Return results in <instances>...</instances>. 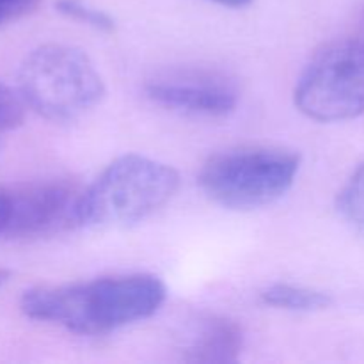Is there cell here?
<instances>
[{
	"instance_id": "obj_2",
	"label": "cell",
	"mask_w": 364,
	"mask_h": 364,
	"mask_svg": "<svg viewBox=\"0 0 364 364\" xmlns=\"http://www.w3.org/2000/svg\"><path fill=\"white\" fill-rule=\"evenodd\" d=\"M180 176L167 164L141 155L114 160L84 188L82 226L124 228L142 223L173 199Z\"/></svg>"
},
{
	"instance_id": "obj_4",
	"label": "cell",
	"mask_w": 364,
	"mask_h": 364,
	"mask_svg": "<svg viewBox=\"0 0 364 364\" xmlns=\"http://www.w3.org/2000/svg\"><path fill=\"white\" fill-rule=\"evenodd\" d=\"M301 156L281 148H238L206 160L199 183L210 199L230 210L272 205L294 185Z\"/></svg>"
},
{
	"instance_id": "obj_16",
	"label": "cell",
	"mask_w": 364,
	"mask_h": 364,
	"mask_svg": "<svg viewBox=\"0 0 364 364\" xmlns=\"http://www.w3.org/2000/svg\"><path fill=\"white\" fill-rule=\"evenodd\" d=\"M359 41L364 45V9L361 11V14H359V20H358V38Z\"/></svg>"
},
{
	"instance_id": "obj_13",
	"label": "cell",
	"mask_w": 364,
	"mask_h": 364,
	"mask_svg": "<svg viewBox=\"0 0 364 364\" xmlns=\"http://www.w3.org/2000/svg\"><path fill=\"white\" fill-rule=\"evenodd\" d=\"M39 6V0H0V27L21 20Z\"/></svg>"
},
{
	"instance_id": "obj_7",
	"label": "cell",
	"mask_w": 364,
	"mask_h": 364,
	"mask_svg": "<svg viewBox=\"0 0 364 364\" xmlns=\"http://www.w3.org/2000/svg\"><path fill=\"white\" fill-rule=\"evenodd\" d=\"M146 92L159 105L191 116L224 117L237 109V87L213 71L176 70L148 80Z\"/></svg>"
},
{
	"instance_id": "obj_17",
	"label": "cell",
	"mask_w": 364,
	"mask_h": 364,
	"mask_svg": "<svg viewBox=\"0 0 364 364\" xmlns=\"http://www.w3.org/2000/svg\"><path fill=\"white\" fill-rule=\"evenodd\" d=\"M7 279H9V272H7V270H0V287H2Z\"/></svg>"
},
{
	"instance_id": "obj_11",
	"label": "cell",
	"mask_w": 364,
	"mask_h": 364,
	"mask_svg": "<svg viewBox=\"0 0 364 364\" xmlns=\"http://www.w3.org/2000/svg\"><path fill=\"white\" fill-rule=\"evenodd\" d=\"M57 11L66 18L89 25L96 31L114 32V28H116V21L110 14L91 6L85 0H57Z\"/></svg>"
},
{
	"instance_id": "obj_3",
	"label": "cell",
	"mask_w": 364,
	"mask_h": 364,
	"mask_svg": "<svg viewBox=\"0 0 364 364\" xmlns=\"http://www.w3.org/2000/svg\"><path fill=\"white\" fill-rule=\"evenodd\" d=\"M18 87L25 105L57 123L91 112L105 96V82L95 63L68 45L32 50L20 66Z\"/></svg>"
},
{
	"instance_id": "obj_9",
	"label": "cell",
	"mask_w": 364,
	"mask_h": 364,
	"mask_svg": "<svg viewBox=\"0 0 364 364\" xmlns=\"http://www.w3.org/2000/svg\"><path fill=\"white\" fill-rule=\"evenodd\" d=\"M262 299L265 304L287 311H320L329 308L333 299L326 291L315 290V288L297 287V284L277 283L263 290Z\"/></svg>"
},
{
	"instance_id": "obj_8",
	"label": "cell",
	"mask_w": 364,
	"mask_h": 364,
	"mask_svg": "<svg viewBox=\"0 0 364 364\" xmlns=\"http://www.w3.org/2000/svg\"><path fill=\"white\" fill-rule=\"evenodd\" d=\"M244 350V333L235 320L226 316H208L199 323L198 331L183 350L188 363L224 364L235 363Z\"/></svg>"
},
{
	"instance_id": "obj_6",
	"label": "cell",
	"mask_w": 364,
	"mask_h": 364,
	"mask_svg": "<svg viewBox=\"0 0 364 364\" xmlns=\"http://www.w3.org/2000/svg\"><path fill=\"white\" fill-rule=\"evenodd\" d=\"M84 188L70 181H45L7 192L4 237L31 240L82 226Z\"/></svg>"
},
{
	"instance_id": "obj_5",
	"label": "cell",
	"mask_w": 364,
	"mask_h": 364,
	"mask_svg": "<svg viewBox=\"0 0 364 364\" xmlns=\"http://www.w3.org/2000/svg\"><path fill=\"white\" fill-rule=\"evenodd\" d=\"M295 105L322 123L348 121L364 114V45L359 39L323 46L295 85Z\"/></svg>"
},
{
	"instance_id": "obj_15",
	"label": "cell",
	"mask_w": 364,
	"mask_h": 364,
	"mask_svg": "<svg viewBox=\"0 0 364 364\" xmlns=\"http://www.w3.org/2000/svg\"><path fill=\"white\" fill-rule=\"evenodd\" d=\"M213 2L220 4V6L240 9V7H245V6H249V4H252V0H213Z\"/></svg>"
},
{
	"instance_id": "obj_12",
	"label": "cell",
	"mask_w": 364,
	"mask_h": 364,
	"mask_svg": "<svg viewBox=\"0 0 364 364\" xmlns=\"http://www.w3.org/2000/svg\"><path fill=\"white\" fill-rule=\"evenodd\" d=\"M25 102L20 91H13L7 85L0 84V134L11 132L23 123Z\"/></svg>"
},
{
	"instance_id": "obj_14",
	"label": "cell",
	"mask_w": 364,
	"mask_h": 364,
	"mask_svg": "<svg viewBox=\"0 0 364 364\" xmlns=\"http://www.w3.org/2000/svg\"><path fill=\"white\" fill-rule=\"evenodd\" d=\"M6 219H7V199H6V194H0V235L4 233V228H6Z\"/></svg>"
},
{
	"instance_id": "obj_1",
	"label": "cell",
	"mask_w": 364,
	"mask_h": 364,
	"mask_svg": "<svg viewBox=\"0 0 364 364\" xmlns=\"http://www.w3.org/2000/svg\"><path fill=\"white\" fill-rule=\"evenodd\" d=\"M166 284L151 274L100 277L25 291L21 311L77 334L98 336L149 318L166 301Z\"/></svg>"
},
{
	"instance_id": "obj_10",
	"label": "cell",
	"mask_w": 364,
	"mask_h": 364,
	"mask_svg": "<svg viewBox=\"0 0 364 364\" xmlns=\"http://www.w3.org/2000/svg\"><path fill=\"white\" fill-rule=\"evenodd\" d=\"M338 212L364 237V164L350 174L338 194Z\"/></svg>"
}]
</instances>
